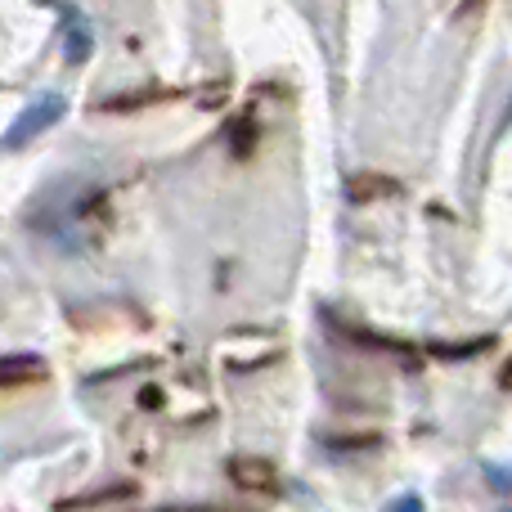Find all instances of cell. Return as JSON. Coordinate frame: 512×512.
Returning <instances> with one entry per match:
<instances>
[{"label":"cell","mask_w":512,"mask_h":512,"mask_svg":"<svg viewBox=\"0 0 512 512\" xmlns=\"http://www.w3.org/2000/svg\"><path fill=\"white\" fill-rule=\"evenodd\" d=\"M68 113V104H63V95H41L36 104H27L23 113L14 117V126H9L5 135H0V149H23V144H32L41 131H50L59 117Z\"/></svg>","instance_id":"obj_1"},{"label":"cell","mask_w":512,"mask_h":512,"mask_svg":"<svg viewBox=\"0 0 512 512\" xmlns=\"http://www.w3.org/2000/svg\"><path fill=\"white\" fill-rule=\"evenodd\" d=\"M54 9H59L63 18V36H68V63H86L90 45H95V36H90L86 18L77 14V5H68V0H54Z\"/></svg>","instance_id":"obj_2"},{"label":"cell","mask_w":512,"mask_h":512,"mask_svg":"<svg viewBox=\"0 0 512 512\" xmlns=\"http://www.w3.org/2000/svg\"><path fill=\"white\" fill-rule=\"evenodd\" d=\"M387 512H423V499L418 495H400V499H391Z\"/></svg>","instance_id":"obj_3"}]
</instances>
